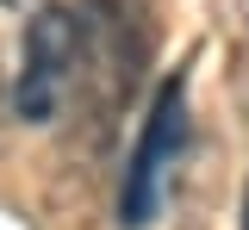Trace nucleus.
Instances as JSON below:
<instances>
[{"label":"nucleus","instance_id":"nucleus-1","mask_svg":"<svg viewBox=\"0 0 249 230\" xmlns=\"http://www.w3.org/2000/svg\"><path fill=\"white\" fill-rule=\"evenodd\" d=\"M81 99L75 125L88 118L93 137L112 131L124 106L137 99L156 63V0H81Z\"/></svg>","mask_w":249,"mask_h":230},{"label":"nucleus","instance_id":"nucleus-2","mask_svg":"<svg viewBox=\"0 0 249 230\" xmlns=\"http://www.w3.org/2000/svg\"><path fill=\"white\" fill-rule=\"evenodd\" d=\"M75 99H81V19L69 6H50L31 32L6 112L19 125H56V118H75Z\"/></svg>","mask_w":249,"mask_h":230},{"label":"nucleus","instance_id":"nucleus-3","mask_svg":"<svg viewBox=\"0 0 249 230\" xmlns=\"http://www.w3.org/2000/svg\"><path fill=\"white\" fill-rule=\"evenodd\" d=\"M187 137V68H175L162 87H156L150 112H143V131H137V149L124 156V181H119V224L143 230L156 218V199H162V174L175 168Z\"/></svg>","mask_w":249,"mask_h":230},{"label":"nucleus","instance_id":"nucleus-4","mask_svg":"<svg viewBox=\"0 0 249 230\" xmlns=\"http://www.w3.org/2000/svg\"><path fill=\"white\" fill-rule=\"evenodd\" d=\"M44 13H50V0H0V81H6V94H13L19 68H25L31 32H37Z\"/></svg>","mask_w":249,"mask_h":230},{"label":"nucleus","instance_id":"nucleus-5","mask_svg":"<svg viewBox=\"0 0 249 230\" xmlns=\"http://www.w3.org/2000/svg\"><path fill=\"white\" fill-rule=\"evenodd\" d=\"M6 118H13V112H6V81H0V125H6Z\"/></svg>","mask_w":249,"mask_h":230},{"label":"nucleus","instance_id":"nucleus-6","mask_svg":"<svg viewBox=\"0 0 249 230\" xmlns=\"http://www.w3.org/2000/svg\"><path fill=\"white\" fill-rule=\"evenodd\" d=\"M243 230H249V193H243Z\"/></svg>","mask_w":249,"mask_h":230}]
</instances>
